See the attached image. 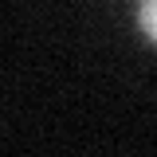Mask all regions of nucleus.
<instances>
[{"mask_svg": "<svg viewBox=\"0 0 157 157\" xmlns=\"http://www.w3.org/2000/svg\"><path fill=\"white\" fill-rule=\"evenodd\" d=\"M137 28L145 32V39L157 43V0H141V8H137Z\"/></svg>", "mask_w": 157, "mask_h": 157, "instance_id": "1", "label": "nucleus"}]
</instances>
